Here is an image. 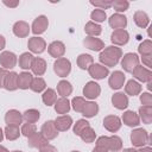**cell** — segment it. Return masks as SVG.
<instances>
[{"label": "cell", "mask_w": 152, "mask_h": 152, "mask_svg": "<svg viewBox=\"0 0 152 152\" xmlns=\"http://www.w3.org/2000/svg\"><path fill=\"white\" fill-rule=\"evenodd\" d=\"M139 62H140V59L137 53L128 52V53L124 55V57L121 59V66L126 72H132L139 65Z\"/></svg>", "instance_id": "5"}, {"label": "cell", "mask_w": 152, "mask_h": 152, "mask_svg": "<svg viewBox=\"0 0 152 152\" xmlns=\"http://www.w3.org/2000/svg\"><path fill=\"white\" fill-rule=\"evenodd\" d=\"M48 52H49V55L51 57H55L56 59L57 58H61L65 53V45H64V43H62L59 40H55V42H52V43L49 44Z\"/></svg>", "instance_id": "16"}, {"label": "cell", "mask_w": 152, "mask_h": 152, "mask_svg": "<svg viewBox=\"0 0 152 152\" xmlns=\"http://www.w3.org/2000/svg\"><path fill=\"white\" fill-rule=\"evenodd\" d=\"M5 46H6V39L2 34H0V51H2L5 49Z\"/></svg>", "instance_id": "54"}, {"label": "cell", "mask_w": 152, "mask_h": 152, "mask_svg": "<svg viewBox=\"0 0 152 152\" xmlns=\"http://www.w3.org/2000/svg\"><path fill=\"white\" fill-rule=\"evenodd\" d=\"M84 31L89 36V37H96V36H100L101 32H102V27L94 23V21H88L84 26Z\"/></svg>", "instance_id": "36"}, {"label": "cell", "mask_w": 152, "mask_h": 152, "mask_svg": "<svg viewBox=\"0 0 152 152\" xmlns=\"http://www.w3.org/2000/svg\"><path fill=\"white\" fill-rule=\"evenodd\" d=\"M27 139H28L27 145H28L30 147H32V148H38V150H39L42 146L49 144V140H46V139L42 135L40 132H36V133H33V134H32L31 137H28Z\"/></svg>", "instance_id": "23"}, {"label": "cell", "mask_w": 152, "mask_h": 152, "mask_svg": "<svg viewBox=\"0 0 152 152\" xmlns=\"http://www.w3.org/2000/svg\"><path fill=\"white\" fill-rule=\"evenodd\" d=\"M33 81V76L28 71H23L18 75V88L19 89H28Z\"/></svg>", "instance_id": "27"}, {"label": "cell", "mask_w": 152, "mask_h": 152, "mask_svg": "<svg viewBox=\"0 0 152 152\" xmlns=\"http://www.w3.org/2000/svg\"><path fill=\"white\" fill-rule=\"evenodd\" d=\"M86 102H87V101L84 100V97L76 96V97H74V99L71 100L70 104L72 106V109H74L75 112H77V113H82V109H83Z\"/></svg>", "instance_id": "44"}, {"label": "cell", "mask_w": 152, "mask_h": 152, "mask_svg": "<svg viewBox=\"0 0 152 152\" xmlns=\"http://www.w3.org/2000/svg\"><path fill=\"white\" fill-rule=\"evenodd\" d=\"M20 131H19V127L18 126H6V128L4 129V135L7 140H17L19 137H20Z\"/></svg>", "instance_id": "39"}, {"label": "cell", "mask_w": 152, "mask_h": 152, "mask_svg": "<svg viewBox=\"0 0 152 152\" xmlns=\"http://www.w3.org/2000/svg\"><path fill=\"white\" fill-rule=\"evenodd\" d=\"M2 4H4L5 6H7V7L14 8V7H17V6L19 5V1H18V0H15V1H7V0H4Z\"/></svg>", "instance_id": "53"}, {"label": "cell", "mask_w": 152, "mask_h": 152, "mask_svg": "<svg viewBox=\"0 0 152 152\" xmlns=\"http://www.w3.org/2000/svg\"><path fill=\"white\" fill-rule=\"evenodd\" d=\"M18 75L15 71H8L7 76H6V80H5V84H4V88L8 91H14L18 89Z\"/></svg>", "instance_id": "26"}, {"label": "cell", "mask_w": 152, "mask_h": 152, "mask_svg": "<svg viewBox=\"0 0 152 152\" xmlns=\"http://www.w3.org/2000/svg\"><path fill=\"white\" fill-rule=\"evenodd\" d=\"M17 56L15 53L11 52V51H2L0 53V65L2 66V69H13L17 65Z\"/></svg>", "instance_id": "7"}, {"label": "cell", "mask_w": 152, "mask_h": 152, "mask_svg": "<svg viewBox=\"0 0 152 152\" xmlns=\"http://www.w3.org/2000/svg\"><path fill=\"white\" fill-rule=\"evenodd\" d=\"M55 110L57 114H63L65 115L70 108H71V104H70V101L68 100V97H61L58 99L56 102H55Z\"/></svg>", "instance_id": "29"}, {"label": "cell", "mask_w": 152, "mask_h": 152, "mask_svg": "<svg viewBox=\"0 0 152 152\" xmlns=\"http://www.w3.org/2000/svg\"><path fill=\"white\" fill-rule=\"evenodd\" d=\"M39 152H58V151L55 146H52L50 144H46V145H44L39 148Z\"/></svg>", "instance_id": "50"}, {"label": "cell", "mask_w": 152, "mask_h": 152, "mask_svg": "<svg viewBox=\"0 0 152 152\" xmlns=\"http://www.w3.org/2000/svg\"><path fill=\"white\" fill-rule=\"evenodd\" d=\"M36 132H37L36 125H34V124H30V122L24 124V125L21 126V129H20V133H21L23 135H25L26 138L31 137V135H32L33 133H36Z\"/></svg>", "instance_id": "47"}, {"label": "cell", "mask_w": 152, "mask_h": 152, "mask_svg": "<svg viewBox=\"0 0 152 152\" xmlns=\"http://www.w3.org/2000/svg\"><path fill=\"white\" fill-rule=\"evenodd\" d=\"M2 139H4V131H2V128L0 127V142L2 141Z\"/></svg>", "instance_id": "59"}, {"label": "cell", "mask_w": 152, "mask_h": 152, "mask_svg": "<svg viewBox=\"0 0 152 152\" xmlns=\"http://www.w3.org/2000/svg\"><path fill=\"white\" fill-rule=\"evenodd\" d=\"M133 20H134L135 25L140 28H146L150 24V18H148L147 13L144 11H137L133 15Z\"/></svg>", "instance_id": "28"}, {"label": "cell", "mask_w": 152, "mask_h": 152, "mask_svg": "<svg viewBox=\"0 0 152 152\" xmlns=\"http://www.w3.org/2000/svg\"><path fill=\"white\" fill-rule=\"evenodd\" d=\"M12 152H23V151H18V150H15V151H12Z\"/></svg>", "instance_id": "61"}, {"label": "cell", "mask_w": 152, "mask_h": 152, "mask_svg": "<svg viewBox=\"0 0 152 152\" xmlns=\"http://www.w3.org/2000/svg\"><path fill=\"white\" fill-rule=\"evenodd\" d=\"M88 72L95 80H102V78H104V77H107L109 75L108 68L102 65V64H100V63H93L88 68Z\"/></svg>", "instance_id": "6"}, {"label": "cell", "mask_w": 152, "mask_h": 152, "mask_svg": "<svg viewBox=\"0 0 152 152\" xmlns=\"http://www.w3.org/2000/svg\"><path fill=\"white\" fill-rule=\"evenodd\" d=\"M12 30H13V33L17 37H19V38H25L30 33V26H28V24L26 21H23V20H19V21L14 23Z\"/></svg>", "instance_id": "24"}, {"label": "cell", "mask_w": 152, "mask_h": 152, "mask_svg": "<svg viewBox=\"0 0 152 152\" xmlns=\"http://www.w3.org/2000/svg\"><path fill=\"white\" fill-rule=\"evenodd\" d=\"M100 94H101V87L99 83H96L95 81H89L86 83V86L83 88V95L87 99L94 100V99L99 97Z\"/></svg>", "instance_id": "8"}, {"label": "cell", "mask_w": 152, "mask_h": 152, "mask_svg": "<svg viewBox=\"0 0 152 152\" xmlns=\"http://www.w3.org/2000/svg\"><path fill=\"white\" fill-rule=\"evenodd\" d=\"M40 133L46 140H53L58 135V131L52 120H48L43 124V126L40 128Z\"/></svg>", "instance_id": "10"}, {"label": "cell", "mask_w": 152, "mask_h": 152, "mask_svg": "<svg viewBox=\"0 0 152 152\" xmlns=\"http://www.w3.org/2000/svg\"><path fill=\"white\" fill-rule=\"evenodd\" d=\"M0 152H10L5 146H2V145H0Z\"/></svg>", "instance_id": "58"}, {"label": "cell", "mask_w": 152, "mask_h": 152, "mask_svg": "<svg viewBox=\"0 0 152 152\" xmlns=\"http://www.w3.org/2000/svg\"><path fill=\"white\" fill-rule=\"evenodd\" d=\"M108 24L114 30H120V28L125 30V27L127 26V18L121 13H115L110 15V18L108 19Z\"/></svg>", "instance_id": "18"}, {"label": "cell", "mask_w": 152, "mask_h": 152, "mask_svg": "<svg viewBox=\"0 0 152 152\" xmlns=\"http://www.w3.org/2000/svg\"><path fill=\"white\" fill-rule=\"evenodd\" d=\"M121 121L128 126V127H137L139 126L140 124V119H139V115L133 112V110H126L124 114H122V118H121Z\"/></svg>", "instance_id": "21"}, {"label": "cell", "mask_w": 152, "mask_h": 152, "mask_svg": "<svg viewBox=\"0 0 152 152\" xmlns=\"http://www.w3.org/2000/svg\"><path fill=\"white\" fill-rule=\"evenodd\" d=\"M71 152H80V151H71Z\"/></svg>", "instance_id": "62"}, {"label": "cell", "mask_w": 152, "mask_h": 152, "mask_svg": "<svg viewBox=\"0 0 152 152\" xmlns=\"http://www.w3.org/2000/svg\"><path fill=\"white\" fill-rule=\"evenodd\" d=\"M140 102L142 103V106H151L152 107V95L148 91L142 93L140 95Z\"/></svg>", "instance_id": "49"}, {"label": "cell", "mask_w": 152, "mask_h": 152, "mask_svg": "<svg viewBox=\"0 0 152 152\" xmlns=\"http://www.w3.org/2000/svg\"><path fill=\"white\" fill-rule=\"evenodd\" d=\"M112 7L118 12V13H121V12H125L128 10L129 7V2L127 0H115L112 2Z\"/></svg>", "instance_id": "46"}, {"label": "cell", "mask_w": 152, "mask_h": 152, "mask_svg": "<svg viewBox=\"0 0 152 152\" xmlns=\"http://www.w3.org/2000/svg\"><path fill=\"white\" fill-rule=\"evenodd\" d=\"M141 89L142 87L140 86L139 82H137L135 80H129L126 86H125V91L127 95H131V96H135V95H139L141 93Z\"/></svg>", "instance_id": "32"}, {"label": "cell", "mask_w": 152, "mask_h": 152, "mask_svg": "<svg viewBox=\"0 0 152 152\" xmlns=\"http://www.w3.org/2000/svg\"><path fill=\"white\" fill-rule=\"evenodd\" d=\"M106 18H107V14H106V12H104L103 10L95 8V10L90 13V19H91V21H94V23H96V24L104 21Z\"/></svg>", "instance_id": "43"}, {"label": "cell", "mask_w": 152, "mask_h": 152, "mask_svg": "<svg viewBox=\"0 0 152 152\" xmlns=\"http://www.w3.org/2000/svg\"><path fill=\"white\" fill-rule=\"evenodd\" d=\"M45 88H46V82L42 77L33 78V81L31 83V87H30V89L34 93H42L43 90H45Z\"/></svg>", "instance_id": "40"}, {"label": "cell", "mask_w": 152, "mask_h": 152, "mask_svg": "<svg viewBox=\"0 0 152 152\" xmlns=\"http://www.w3.org/2000/svg\"><path fill=\"white\" fill-rule=\"evenodd\" d=\"M80 138H81L84 142L90 144V142L95 141V139H96V133H95V131L89 126L88 128H86V129L80 134Z\"/></svg>", "instance_id": "41"}, {"label": "cell", "mask_w": 152, "mask_h": 152, "mask_svg": "<svg viewBox=\"0 0 152 152\" xmlns=\"http://www.w3.org/2000/svg\"><path fill=\"white\" fill-rule=\"evenodd\" d=\"M96 146L103 147L109 152H119L122 148V140L118 135H112V137L102 135L96 139Z\"/></svg>", "instance_id": "2"}, {"label": "cell", "mask_w": 152, "mask_h": 152, "mask_svg": "<svg viewBox=\"0 0 152 152\" xmlns=\"http://www.w3.org/2000/svg\"><path fill=\"white\" fill-rule=\"evenodd\" d=\"M122 152H138V151H137L135 148H133V147H132V148H125Z\"/></svg>", "instance_id": "57"}, {"label": "cell", "mask_w": 152, "mask_h": 152, "mask_svg": "<svg viewBox=\"0 0 152 152\" xmlns=\"http://www.w3.org/2000/svg\"><path fill=\"white\" fill-rule=\"evenodd\" d=\"M39 118H40V113H39V110H37L34 108L27 109L23 113V119L30 124H36L39 120Z\"/></svg>", "instance_id": "38"}, {"label": "cell", "mask_w": 152, "mask_h": 152, "mask_svg": "<svg viewBox=\"0 0 152 152\" xmlns=\"http://www.w3.org/2000/svg\"><path fill=\"white\" fill-rule=\"evenodd\" d=\"M93 152H109V151H108V150H106V148H103V147L95 146V147L93 148Z\"/></svg>", "instance_id": "55"}, {"label": "cell", "mask_w": 152, "mask_h": 152, "mask_svg": "<svg viewBox=\"0 0 152 152\" xmlns=\"http://www.w3.org/2000/svg\"><path fill=\"white\" fill-rule=\"evenodd\" d=\"M132 74H133V77L137 78L140 82H146L147 83V82L152 81V72H151V70L145 68V66H142V65H138L132 71Z\"/></svg>", "instance_id": "17"}, {"label": "cell", "mask_w": 152, "mask_h": 152, "mask_svg": "<svg viewBox=\"0 0 152 152\" xmlns=\"http://www.w3.org/2000/svg\"><path fill=\"white\" fill-rule=\"evenodd\" d=\"M121 119L116 115H107L103 119V127L110 132V133H115L121 128Z\"/></svg>", "instance_id": "9"}, {"label": "cell", "mask_w": 152, "mask_h": 152, "mask_svg": "<svg viewBox=\"0 0 152 152\" xmlns=\"http://www.w3.org/2000/svg\"><path fill=\"white\" fill-rule=\"evenodd\" d=\"M27 48L33 53H42L46 49V42L40 37H32L27 42Z\"/></svg>", "instance_id": "12"}, {"label": "cell", "mask_w": 152, "mask_h": 152, "mask_svg": "<svg viewBox=\"0 0 152 152\" xmlns=\"http://www.w3.org/2000/svg\"><path fill=\"white\" fill-rule=\"evenodd\" d=\"M122 57V51L120 48L115 46V45H110V46H107L104 48L101 52H100V56H99V59L101 62L102 65L109 68V66H115L120 58Z\"/></svg>", "instance_id": "1"}, {"label": "cell", "mask_w": 152, "mask_h": 152, "mask_svg": "<svg viewBox=\"0 0 152 152\" xmlns=\"http://www.w3.org/2000/svg\"><path fill=\"white\" fill-rule=\"evenodd\" d=\"M139 119L142 124L150 125L152 122V107L151 106H141L139 108Z\"/></svg>", "instance_id": "33"}, {"label": "cell", "mask_w": 152, "mask_h": 152, "mask_svg": "<svg viewBox=\"0 0 152 152\" xmlns=\"http://www.w3.org/2000/svg\"><path fill=\"white\" fill-rule=\"evenodd\" d=\"M151 88H152V82H147V89L151 90Z\"/></svg>", "instance_id": "60"}, {"label": "cell", "mask_w": 152, "mask_h": 152, "mask_svg": "<svg viewBox=\"0 0 152 152\" xmlns=\"http://www.w3.org/2000/svg\"><path fill=\"white\" fill-rule=\"evenodd\" d=\"M89 126H90V124H89L86 119H80V120H77L76 124L74 125V133L80 137V134H81L86 128H88Z\"/></svg>", "instance_id": "45"}, {"label": "cell", "mask_w": 152, "mask_h": 152, "mask_svg": "<svg viewBox=\"0 0 152 152\" xmlns=\"http://www.w3.org/2000/svg\"><path fill=\"white\" fill-rule=\"evenodd\" d=\"M8 71L6 69H0V88H4V84H5V80H6V76H7Z\"/></svg>", "instance_id": "51"}, {"label": "cell", "mask_w": 152, "mask_h": 152, "mask_svg": "<svg viewBox=\"0 0 152 152\" xmlns=\"http://www.w3.org/2000/svg\"><path fill=\"white\" fill-rule=\"evenodd\" d=\"M42 100H43V102H44L45 106H48V107L49 106H52L57 101V93L53 89L48 88V89L44 90V93L42 95Z\"/></svg>", "instance_id": "34"}, {"label": "cell", "mask_w": 152, "mask_h": 152, "mask_svg": "<svg viewBox=\"0 0 152 152\" xmlns=\"http://www.w3.org/2000/svg\"><path fill=\"white\" fill-rule=\"evenodd\" d=\"M31 70L38 77L44 75L45 71H46V62L40 57H34L33 62H32V65H31Z\"/></svg>", "instance_id": "25"}, {"label": "cell", "mask_w": 152, "mask_h": 152, "mask_svg": "<svg viewBox=\"0 0 152 152\" xmlns=\"http://www.w3.org/2000/svg\"><path fill=\"white\" fill-rule=\"evenodd\" d=\"M97 113H99V104L94 101H87L82 109V115L84 118H93Z\"/></svg>", "instance_id": "31"}, {"label": "cell", "mask_w": 152, "mask_h": 152, "mask_svg": "<svg viewBox=\"0 0 152 152\" xmlns=\"http://www.w3.org/2000/svg\"><path fill=\"white\" fill-rule=\"evenodd\" d=\"M5 122L7 126H20L23 122V114L17 109H10L5 114Z\"/></svg>", "instance_id": "15"}, {"label": "cell", "mask_w": 152, "mask_h": 152, "mask_svg": "<svg viewBox=\"0 0 152 152\" xmlns=\"http://www.w3.org/2000/svg\"><path fill=\"white\" fill-rule=\"evenodd\" d=\"M138 152H152V148L150 146H144V147H140Z\"/></svg>", "instance_id": "56"}, {"label": "cell", "mask_w": 152, "mask_h": 152, "mask_svg": "<svg viewBox=\"0 0 152 152\" xmlns=\"http://www.w3.org/2000/svg\"><path fill=\"white\" fill-rule=\"evenodd\" d=\"M110 40L115 46H121L128 43L129 40V34L126 30L120 28V30H114L112 36H110Z\"/></svg>", "instance_id": "11"}, {"label": "cell", "mask_w": 152, "mask_h": 152, "mask_svg": "<svg viewBox=\"0 0 152 152\" xmlns=\"http://www.w3.org/2000/svg\"><path fill=\"white\" fill-rule=\"evenodd\" d=\"M112 104L116 108V109H120V110H124L128 107V97L126 94L124 93H115L113 96H112Z\"/></svg>", "instance_id": "20"}, {"label": "cell", "mask_w": 152, "mask_h": 152, "mask_svg": "<svg viewBox=\"0 0 152 152\" xmlns=\"http://www.w3.org/2000/svg\"><path fill=\"white\" fill-rule=\"evenodd\" d=\"M48 26H49V20H48V18H46L45 15H38V17L33 20V23H32V26H31L32 30H31V31H32L34 34H42L43 32L46 31Z\"/></svg>", "instance_id": "14"}, {"label": "cell", "mask_w": 152, "mask_h": 152, "mask_svg": "<svg viewBox=\"0 0 152 152\" xmlns=\"http://www.w3.org/2000/svg\"><path fill=\"white\" fill-rule=\"evenodd\" d=\"M141 61H142V64L147 66V69L152 66V56H141Z\"/></svg>", "instance_id": "52"}, {"label": "cell", "mask_w": 152, "mask_h": 152, "mask_svg": "<svg viewBox=\"0 0 152 152\" xmlns=\"http://www.w3.org/2000/svg\"><path fill=\"white\" fill-rule=\"evenodd\" d=\"M57 93L61 95V97H68L72 93V86L66 80H61L57 83Z\"/></svg>", "instance_id": "30"}, {"label": "cell", "mask_w": 152, "mask_h": 152, "mask_svg": "<svg viewBox=\"0 0 152 152\" xmlns=\"http://www.w3.org/2000/svg\"><path fill=\"white\" fill-rule=\"evenodd\" d=\"M33 58L34 56L30 52H24L19 56V66L23 69V70H27V69H31V65H32V62H33Z\"/></svg>", "instance_id": "35"}, {"label": "cell", "mask_w": 152, "mask_h": 152, "mask_svg": "<svg viewBox=\"0 0 152 152\" xmlns=\"http://www.w3.org/2000/svg\"><path fill=\"white\" fill-rule=\"evenodd\" d=\"M53 71L59 77H66L71 71V63L68 58L61 57L57 58L53 63Z\"/></svg>", "instance_id": "4"}, {"label": "cell", "mask_w": 152, "mask_h": 152, "mask_svg": "<svg viewBox=\"0 0 152 152\" xmlns=\"http://www.w3.org/2000/svg\"><path fill=\"white\" fill-rule=\"evenodd\" d=\"M112 2H113L112 0H96V1L91 0L90 1V4L95 7H97L99 10H107V8L112 7Z\"/></svg>", "instance_id": "48"}, {"label": "cell", "mask_w": 152, "mask_h": 152, "mask_svg": "<svg viewBox=\"0 0 152 152\" xmlns=\"http://www.w3.org/2000/svg\"><path fill=\"white\" fill-rule=\"evenodd\" d=\"M131 142L134 147H144L150 144V135L144 128H135L131 132Z\"/></svg>", "instance_id": "3"}, {"label": "cell", "mask_w": 152, "mask_h": 152, "mask_svg": "<svg viewBox=\"0 0 152 152\" xmlns=\"http://www.w3.org/2000/svg\"><path fill=\"white\" fill-rule=\"evenodd\" d=\"M125 80H126V76L122 71L120 70H115L112 72V75L109 76V80H108V84L112 89H120L124 87V83H125Z\"/></svg>", "instance_id": "13"}, {"label": "cell", "mask_w": 152, "mask_h": 152, "mask_svg": "<svg viewBox=\"0 0 152 152\" xmlns=\"http://www.w3.org/2000/svg\"><path fill=\"white\" fill-rule=\"evenodd\" d=\"M138 52L141 56H151L152 55V42L150 39L144 40L138 46Z\"/></svg>", "instance_id": "42"}, {"label": "cell", "mask_w": 152, "mask_h": 152, "mask_svg": "<svg viewBox=\"0 0 152 152\" xmlns=\"http://www.w3.org/2000/svg\"><path fill=\"white\" fill-rule=\"evenodd\" d=\"M83 45L91 50V51H102L104 49V43L100 39V38H95V37H89L87 36L83 40Z\"/></svg>", "instance_id": "19"}, {"label": "cell", "mask_w": 152, "mask_h": 152, "mask_svg": "<svg viewBox=\"0 0 152 152\" xmlns=\"http://www.w3.org/2000/svg\"><path fill=\"white\" fill-rule=\"evenodd\" d=\"M55 126L58 132H65L68 131L72 125V119L69 115H61L55 119Z\"/></svg>", "instance_id": "22"}, {"label": "cell", "mask_w": 152, "mask_h": 152, "mask_svg": "<svg viewBox=\"0 0 152 152\" xmlns=\"http://www.w3.org/2000/svg\"><path fill=\"white\" fill-rule=\"evenodd\" d=\"M94 63V58L93 56L88 55V53H81L78 57H77V65L83 69V70H88V68Z\"/></svg>", "instance_id": "37"}]
</instances>
